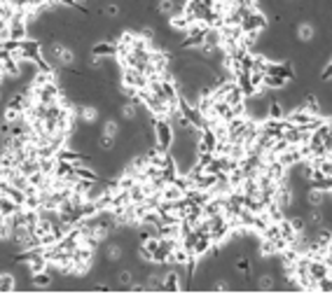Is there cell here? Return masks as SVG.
<instances>
[{"instance_id":"obj_6","label":"cell","mask_w":332,"mask_h":301,"mask_svg":"<svg viewBox=\"0 0 332 301\" xmlns=\"http://www.w3.org/2000/svg\"><path fill=\"white\" fill-rule=\"evenodd\" d=\"M183 278H180V273L176 271H169L166 276H164V292H180L183 290Z\"/></svg>"},{"instance_id":"obj_15","label":"cell","mask_w":332,"mask_h":301,"mask_svg":"<svg viewBox=\"0 0 332 301\" xmlns=\"http://www.w3.org/2000/svg\"><path fill=\"white\" fill-rule=\"evenodd\" d=\"M49 269V262L45 259V255H38V257H33L31 262H28V273H40V271H47Z\"/></svg>"},{"instance_id":"obj_1","label":"cell","mask_w":332,"mask_h":301,"mask_svg":"<svg viewBox=\"0 0 332 301\" xmlns=\"http://www.w3.org/2000/svg\"><path fill=\"white\" fill-rule=\"evenodd\" d=\"M152 126H155L157 145L162 147L164 152H169L173 147V124L169 119H152Z\"/></svg>"},{"instance_id":"obj_22","label":"cell","mask_w":332,"mask_h":301,"mask_svg":"<svg viewBox=\"0 0 332 301\" xmlns=\"http://www.w3.org/2000/svg\"><path fill=\"white\" fill-rule=\"evenodd\" d=\"M101 133L117 138V133H119V124H117L115 119H106V122H103V129H101Z\"/></svg>"},{"instance_id":"obj_14","label":"cell","mask_w":332,"mask_h":301,"mask_svg":"<svg viewBox=\"0 0 332 301\" xmlns=\"http://www.w3.org/2000/svg\"><path fill=\"white\" fill-rule=\"evenodd\" d=\"M190 26H192V21H190L183 12H180V14H176V12L171 14V28H176V31H187Z\"/></svg>"},{"instance_id":"obj_31","label":"cell","mask_w":332,"mask_h":301,"mask_svg":"<svg viewBox=\"0 0 332 301\" xmlns=\"http://www.w3.org/2000/svg\"><path fill=\"white\" fill-rule=\"evenodd\" d=\"M309 224L311 226H321V224H323V213H321L318 208H314L309 213Z\"/></svg>"},{"instance_id":"obj_10","label":"cell","mask_w":332,"mask_h":301,"mask_svg":"<svg viewBox=\"0 0 332 301\" xmlns=\"http://www.w3.org/2000/svg\"><path fill=\"white\" fill-rule=\"evenodd\" d=\"M185 196V192L180 189V187H176L173 182H169V185L162 189V201H180Z\"/></svg>"},{"instance_id":"obj_9","label":"cell","mask_w":332,"mask_h":301,"mask_svg":"<svg viewBox=\"0 0 332 301\" xmlns=\"http://www.w3.org/2000/svg\"><path fill=\"white\" fill-rule=\"evenodd\" d=\"M78 119L85 124H94L99 119V110L94 108V105H80L78 108Z\"/></svg>"},{"instance_id":"obj_12","label":"cell","mask_w":332,"mask_h":301,"mask_svg":"<svg viewBox=\"0 0 332 301\" xmlns=\"http://www.w3.org/2000/svg\"><path fill=\"white\" fill-rule=\"evenodd\" d=\"M281 206V208H286V206H290L293 203V192H290V187H286V182L278 187V192H276V199H274Z\"/></svg>"},{"instance_id":"obj_20","label":"cell","mask_w":332,"mask_h":301,"mask_svg":"<svg viewBox=\"0 0 332 301\" xmlns=\"http://www.w3.org/2000/svg\"><path fill=\"white\" fill-rule=\"evenodd\" d=\"M119 115H122L124 119H136V115H138V105L131 103V100H126L122 108H119Z\"/></svg>"},{"instance_id":"obj_39","label":"cell","mask_w":332,"mask_h":301,"mask_svg":"<svg viewBox=\"0 0 332 301\" xmlns=\"http://www.w3.org/2000/svg\"><path fill=\"white\" fill-rule=\"evenodd\" d=\"M0 136H2V124H0Z\"/></svg>"},{"instance_id":"obj_11","label":"cell","mask_w":332,"mask_h":301,"mask_svg":"<svg viewBox=\"0 0 332 301\" xmlns=\"http://www.w3.org/2000/svg\"><path fill=\"white\" fill-rule=\"evenodd\" d=\"M19 208H21V206H19L14 199H9L7 194H0V213H2V215H12V213H16Z\"/></svg>"},{"instance_id":"obj_8","label":"cell","mask_w":332,"mask_h":301,"mask_svg":"<svg viewBox=\"0 0 332 301\" xmlns=\"http://www.w3.org/2000/svg\"><path fill=\"white\" fill-rule=\"evenodd\" d=\"M16 290V273L12 271H0V292L7 294Z\"/></svg>"},{"instance_id":"obj_32","label":"cell","mask_w":332,"mask_h":301,"mask_svg":"<svg viewBox=\"0 0 332 301\" xmlns=\"http://www.w3.org/2000/svg\"><path fill=\"white\" fill-rule=\"evenodd\" d=\"M290 224H293V229L297 233H304V226H307V222H304L302 217H295V220H290Z\"/></svg>"},{"instance_id":"obj_41","label":"cell","mask_w":332,"mask_h":301,"mask_svg":"<svg viewBox=\"0 0 332 301\" xmlns=\"http://www.w3.org/2000/svg\"><path fill=\"white\" fill-rule=\"evenodd\" d=\"M328 122H330V124H332V117H330V119H328Z\"/></svg>"},{"instance_id":"obj_33","label":"cell","mask_w":332,"mask_h":301,"mask_svg":"<svg viewBox=\"0 0 332 301\" xmlns=\"http://www.w3.org/2000/svg\"><path fill=\"white\" fill-rule=\"evenodd\" d=\"M236 269L243 271V273H248V271H250V262H248L246 257H241L239 262H236Z\"/></svg>"},{"instance_id":"obj_24","label":"cell","mask_w":332,"mask_h":301,"mask_svg":"<svg viewBox=\"0 0 332 301\" xmlns=\"http://www.w3.org/2000/svg\"><path fill=\"white\" fill-rule=\"evenodd\" d=\"M131 271H119L117 273V287H122V290H129L131 287Z\"/></svg>"},{"instance_id":"obj_2","label":"cell","mask_w":332,"mask_h":301,"mask_svg":"<svg viewBox=\"0 0 332 301\" xmlns=\"http://www.w3.org/2000/svg\"><path fill=\"white\" fill-rule=\"evenodd\" d=\"M267 26V19H264V14L260 12V9L255 7H248L246 14H243V19H241V31L243 33H260Z\"/></svg>"},{"instance_id":"obj_38","label":"cell","mask_w":332,"mask_h":301,"mask_svg":"<svg viewBox=\"0 0 332 301\" xmlns=\"http://www.w3.org/2000/svg\"><path fill=\"white\" fill-rule=\"evenodd\" d=\"M5 77H7V73H5V68H2V63H0V84L5 82Z\"/></svg>"},{"instance_id":"obj_19","label":"cell","mask_w":332,"mask_h":301,"mask_svg":"<svg viewBox=\"0 0 332 301\" xmlns=\"http://www.w3.org/2000/svg\"><path fill=\"white\" fill-rule=\"evenodd\" d=\"M122 257H124V250L117 245V243H110V245L106 247V259H108V262H119Z\"/></svg>"},{"instance_id":"obj_23","label":"cell","mask_w":332,"mask_h":301,"mask_svg":"<svg viewBox=\"0 0 332 301\" xmlns=\"http://www.w3.org/2000/svg\"><path fill=\"white\" fill-rule=\"evenodd\" d=\"M297 38H300L302 42H309V40L314 38V26H311V23H302L300 28H297Z\"/></svg>"},{"instance_id":"obj_29","label":"cell","mask_w":332,"mask_h":301,"mask_svg":"<svg viewBox=\"0 0 332 301\" xmlns=\"http://www.w3.org/2000/svg\"><path fill=\"white\" fill-rule=\"evenodd\" d=\"M257 287H260L262 292H271V290L276 287V283H274V278H271V276H262V278H260V283H257Z\"/></svg>"},{"instance_id":"obj_30","label":"cell","mask_w":332,"mask_h":301,"mask_svg":"<svg viewBox=\"0 0 332 301\" xmlns=\"http://www.w3.org/2000/svg\"><path fill=\"white\" fill-rule=\"evenodd\" d=\"M269 117L271 119H286V112L281 110L278 103H269Z\"/></svg>"},{"instance_id":"obj_7","label":"cell","mask_w":332,"mask_h":301,"mask_svg":"<svg viewBox=\"0 0 332 301\" xmlns=\"http://www.w3.org/2000/svg\"><path fill=\"white\" fill-rule=\"evenodd\" d=\"M52 273H49V269L47 271H40V273H33L31 276V283H33V287L35 290H49L52 287Z\"/></svg>"},{"instance_id":"obj_34","label":"cell","mask_w":332,"mask_h":301,"mask_svg":"<svg viewBox=\"0 0 332 301\" xmlns=\"http://www.w3.org/2000/svg\"><path fill=\"white\" fill-rule=\"evenodd\" d=\"M106 14H108V16H117V14H119V7H117L115 2H112V5H106Z\"/></svg>"},{"instance_id":"obj_3","label":"cell","mask_w":332,"mask_h":301,"mask_svg":"<svg viewBox=\"0 0 332 301\" xmlns=\"http://www.w3.org/2000/svg\"><path fill=\"white\" fill-rule=\"evenodd\" d=\"M122 84L143 91V89H147L150 79H147V75L145 73H140L138 68H122Z\"/></svg>"},{"instance_id":"obj_25","label":"cell","mask_w":332,"mask_h":301,"mask_svg":"<svg viewBox=\"0 0 332 301\" xmlns=\"http://www.w3.org/2000/svg\"><path fill=\"white\" fill-rule=\"evenodd\" d=\"M302 108L307 110V112H311V115H318V112H321L316 96H307V100H304V105H302Z\"/></svg>"},{"instance_id":"obj_28","label":"cell","mask_w":332,"mask_h":301,"mask_svg":"<svg viewBox=\"0 0 332 301\" xmlns=\"http://www.w3.org/2000/svg\"><path fill=\"white\" fill-rule=\"evenodd\" d=\"M157 9H159L162 14H173V12H176V2H173V0H159Z\"/></svg>"},{"instance_id":"obj_5","label":"cell","mask_w":332,"mask_h":301,"mask_svg":"<svg viewBox=\"0 0 332 301\" xmlns=\"http://www.w3.org/2000/svg\"><path fill=\"white\" fill-rule=\"evenodd\" d=\"M117 52H119L117 42H110V40H103V42H99V45L92 47V54H94V56H103V59L117 56Z\"/></svg>"},{"instance_id":"obj_27","label":"cell","mask_w":332,"mask_h":301,"mask_svg":"<svg viewBox=\"0 0 332 301\" xmlns=\"http://www.w3.org/2000/svg\"><path fill=\"white\" fill-rule=\"evenodd\" d=\"M99 147L103 150V152H108V150H112V147H115V138H112V136H106V133H101Z\"/></svg>"},{"instance_id":"obj_13","label":"cell","mask_w":332,"mask_h":301,"mask_svg":"<svg viewBox=\"0 0 332 301\" xmlns=\"http://www.w3.org/2000/svg\"><path fill=\"white\" fill-rule=\"evenodd\" d=\"M75 173H78V178L80 180H89V182H99V173L92 168H87L85 163H75Z\"/></svg>"},{"instance_id":"obj_4","label":"cell","mask_w":332,"mask_h":301,"mask_svg":"<svg viewBox=\"0 0 332 301\" xmlns=\"http://www.w3.org/2000/svg\"><path fill=\"white\" fill-rule=\"evenodd\" d=\"M56 159L59 161H70V163H87L89 161V156L85 152H80V150H70L68 145L61 147L59 152H56Z\"/></svg>"},{"instance_id":"obj_37","label":"cell","mask_w":332,"mask_h":301,"mask_svg":"<svg viewBox=\"0 0 332 301\" xmlns=\"http://www.w3.org/2000/svg\"><path fill=\"white\" fill-rule=\"evenodd\" d=\"M59 5H66V7H75L78 5V0H56Z\"/></svg>"},{"instance_id":"obj_35","label":"cell","mask_w":332,"mask_h":301,"mask_svg":"<svg viewBox=\"0 0 332 301\" xmlns=\"http://www.w3.org/2000/svg\"><path fill=\"white\" fill-rule=\"evenodd\" d=\"M332 77V61L325 66V70H323V79H330Z\"/></svg>"},{"instance_id":"obj_40","label":"cell","mask_w":332,"mask_h":301,"mask_svg":"<svg viewBox=\"0 0 332 301\" xmlns=\"http://www.w3.org/2000/svg\"><path fill=\"white\" fill-rule=\"evenodd\" d=\"M0 103H2V91H0Z\"/></svg>"},{"instance_id":"obj_16","label":"cell","mask_w":332,"mask_h":301,"mask_svg":"<svg viewBox=\"0 0 332 301\" xmlns=\"http://www.w3.org/2000/svg\"><path fill=\"white\" fill-rule=\"evenodd\" d=\"M145 287L147 290H152V292H162L164 290V276H159V273H150L145 280Z\"/></svg>"},{"instance_id":"obj_17","label":"cell","mask_w":332,"mask_h":301,"mask_svg":"<svg viewBox=\"0 0 332 301\" xmlns=\"http://www.w3.org/2000/svg\"><path fill=\"white\" fill-rule=\"evenodd\" d=\"M56 166H59V159L56 156H47V159H40V170L45 175H54L56 173Z\"/></svg>"},{"instance_id":"obj_18","label":"cell","mask_w":332,"mask_h":301,"mask_svg":"<svg viewBox=\"0 0 332 301\" xmlns=\"http://www.w3.org/2000/svg\"><path fill=\"white\" fill-rule=\"evenodd\" d=\"M288 79L281 77V75H264V89H281L286 86Z\"/></svg>"},{"instance_id":"obj_26","label":"cell","mask_w":332,"mask_h":301,"mask_svg":"<svg viewBox=\"0 0 332 301\" xmlns=\"http://www.w3.org/2000/svg\"><path fill=\"white\" fill-rule=\"evenodd\" d=\"M12 14H14V7L9 5L7 0H0V19L9 21V19H12Z\"/></svg>"},{"instance_id":"obj_36","label":"cell","mask_w":332,"mask_h":301,"mask_svg":"<svg viewBox=\"0 0 332 301\" xmlns=\"http://www.w3.org/2000/svg\"><path fill=\"white\" fill-rule=\"evenodd\" d=\"M213 290H216V292H227L229 287L224 285V283H213Z\"/></svg>"},{"instance_id":"obj_21","label":"cell","mask_w":332,"mask_h":301,"mask_svg":"<svg viewBox=\"0 0 332 301\" xmlns=\"http://www.w3.org/2000/svg\"><path fill=\"white\" fill-rule=\"evenodd\" d=\"M323 201H325V189L316 187V189H311V192H309V203L314 206V208H318Z\"/></svg>"}]
</instances>
